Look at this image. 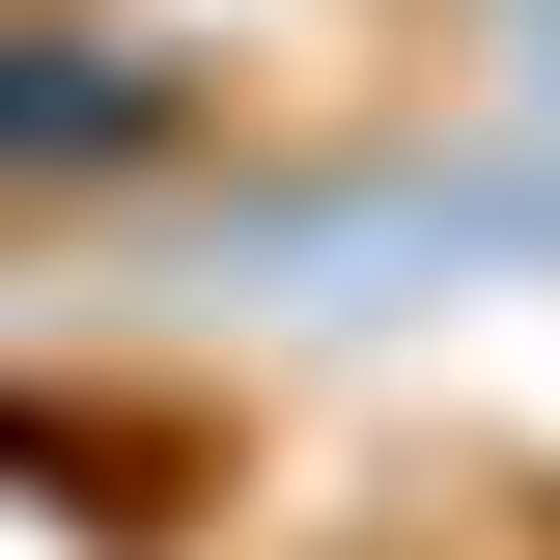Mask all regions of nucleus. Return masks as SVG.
Listing matches in <instances>:
<instances>
[{
    "label": "nucleus",
    "mask_w": 560,
    "mask_h": 560,
    "mask_svg": "<svg viewBox=\"0 0 560 560\" xmlns=\"http://www.w3.org/2000/svg\"><path fill=\"white\" fill-rule=\"evenodd\" d=\"M113 140H168V84H113L84 28H28V57H0V168H113Z\"/></svg>",
    "instance_id": "1"
}]
</instances>
